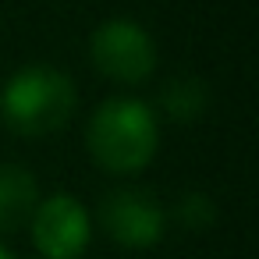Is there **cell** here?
Listing matches in <instances>:
<instances>
[{
  "label": "cell",
  "instance_id": "3957f363",
  "mask_svg": "<svg viewBox=\"0 0 259 259\" xmlns=\"http://www.w3.org/2000/svg\"><path fill=\"white\" fill-rule=\"evenodd\" d=\"M96 71L117 85H142L156 71V39L132 18H107L89 36Z\"/></svg>",
  "mask_w": 259,
  "mask_h": 259
},
{
  "label": "cell",
  "instance_id": "7a4b0ae2",
  "mask_svg": "<svg viewBox=\"0 0 259 259\" xmlns=\"http://www.w3.org/2000/svg\"><path fill=\"white\" fill-rule=\"evenodd\" d=\"M78 93L68 71L54 64H25L0 85V117L15 135L43 139L71 121Z\"/></svg>",
  "mask_w": 259,
  "mask_h": 259
},
{
  "label": "cell",
  "instance_id": "277c9868",
  "mask_svg": "<svg viewBox=\"0 0 259 259\" xmlns=\"http://www.w3.org/2000/svg\"><path fill=\"white\" fill-rule=\"evenodd\" d=\"M100 224L124 248H153L167 231V213L146 188H117L100 202Z\"/></svg>",
  "mask_w": 259,
  "mask_h": 259
},
{
  "label": "cell",
  "instance_id": "8992f818",
  "mask_svg": "<svg viewBox=\"0 0 259 259\" xmlns=\"http://www.w3.org/2000/svg\"><path fill=\"white\" fill-rule=\"evenodd\" d=\"M36 206H39L36 174L18 163H4L0 167V238L29 224Z\"/></svg>",
  "mask_w": 259,
  "mask_h": 259
},
{
  "label": "cell",
  "instance_id": "ba28073f",
  "mask_svg": "<svg viewBox=\"0 0 259 259\" xmlns=\"http://www.w3.org/2000/svg\"><path fill=\"white\" fill-rule=\"evenodd\" d=\"M174 213H178L181 227H188V231H206L217 220V206H213V199L206 192H185Z\"/></svg>",
  "mask_w": 259,
  "mask_h": 259
},
{
  "label": "cell",
  "instance_id": "5b68a950",
  "mask_svg": "<svg viewBox=\"0 0 259 259\" xmlns=\"http://www.w3.org/2000/svg\"><path fill=\"white\" fill-rule=\"evenodd\" d=\"M29 224H32V241L47 259H78L89 248V234H93L89 209L68 192L43 199Z\"/></svg>",
  "mask_w": 259,
  "mask_h": 259
},
{
  "label": "cell",
  "instance_id": "9c48e42d",
  "mask_svg": "<svg viewBox=\"0 0 259 259\" xmlns=\"http://www.w3.org/2000/svg\"><path fill=\"white\" fill-rule=\"evenodd\" d=\"M0 259H15V255H11V252H8L4 245H0Z\"/></svg>",
  "mask_w": 259,
  "mask_h": 259
},
{
  "label": "cell",
  "instance_id": "52a82bcc",
  "mask_svg": "<svg viewBox=\"0 0 259 259\" xmlns=\"http://www.w3.org/2000/svg\"><path fill=\"white\" fill-rule=\"evenodd\" d=\"M160 103H163V110H167L174 121H195L199 114H206L209 93H206L202 78H195V75H178V78H170V82L163 85Z\"/></svg>",
  "mask_w": 259,
  "mask_h": 259
},
{
  "label": "cell",
  "instance_id": "6da1fadb",
  "mask_svg": "<svg viewBox=\"0 0 259 259\" xmlns=\"http://www.w3.org/2000/svg\"><path fill=\"white\" fill-rule=\"evenodd\" d=\"M85 149L107 174H139L160 149V121L135 96L103 100L85 124Z\"/></svg>",
  "mask_w": 259,
  "mask_h": 259
}]
</instances>
